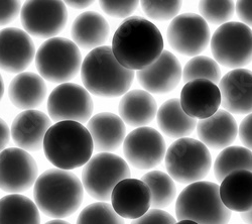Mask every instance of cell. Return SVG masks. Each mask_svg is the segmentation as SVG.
Segmentation results:
<instances>
[{"label":"cell","mask_w":252,"mask_h":224,"mask_svg":"<svg viewBox=\"0 0 252 224\" xmlns=\"http://www.w3.org/2000/svg\"><path fill=\"white\" fill-rule=\"evenodd\" d=\"M20 22L29 34L53 38L67 25L66 4L63 1H26L20 11Z\"/></svg>","instance_id":"cell-11"},{"label":"cell","mask_w":252,"mask_h":224,"mask_svg":"<svg viewBox=\"0 0 252 224\" xmlns=\"http://www.w3.org/2000/svg\"><path fill=\"white\" fill-rule=\"evenodd\" d=\"M45 224H70L69 222L65 221V220H62V219H54V220H51V221H48L47 223Z\"/></svg>","instance_id":"cell-44"},{"label":"cell","mask_w":252,"mask_h":224,"mask_svg":"<svg viewBox=\"0 0 252 224\" xmlns=\"http://www.w3.org/2000/svg\"><path fill=\"white\" fill-rule=\"evenodd\" d=\"M222 106L229 113H252V71L235 69L228 72L219 83Z\"/></svg>","instance_id":"cell-19"},{"label":"cell","mask_w":252,"mask_h":224,"mask_svg":"<svg viewBox=\"0 0 252 224\" xmlns=\"http://www.w3.org/2000/svg\"><path fill=\"white\" fill-rule=\"evenodd\" d=\"M180 101L185 113L195 119L211 117L222 104L219 87L208 80H195L186 83Z\"/></svg>","instance_id":"cell-18"},{"label":"cell","mask_w":252,"mask_h":224,"mask_svg":"<svg viewBox=\"0 0 252 224\" xmlns=\"http://www.w3.org/2000/svg\"><path fill=\"white\" fill-rule=\"evenodd\" d=\"M130 177L125 160L111 153H99L92 157L82 172V184L94 199L107 201L115 186Z\"/></svg>","instance_id":"cell-8"},{"label":"cell","mask_w":252,"mask_h":224,"mask_svg":"<svg viewBox=\"0 0 252 224\" xmlns=\"http://www.w3.org/2000/svg\"><path fill=\"white\" fill-rule=\"evenodd\" d=\"M87 129L97 152H113L123 144L126 137L123 120L120 116L110 112H101L91 117L87 124Z\"/></svg>","instance_id":"cell-22"},{"label":"cell","mask_w":252,"mask_h":224,"mask_svg":"<svg viewBox=\"0 0 252 224\" xmlns=\"http://www.w3.org/2000/svg\"><path fill=\"white\" fill-rule=\"evenodd\" d=\"M66 4L72 8L84 9L91 6L93 4V1L92 0H69V1L66 2Z\"/></svg>","instance_id":"cell-41"},{"label":"cell","mask_w":252,"mask_h":224,"mask_svg":"<svg viewBox=\"0 0 252 224\" xmlns=\"http://www.w3.org/2000/svg\"><path fill=\"white\" fill-rule=\"evenodd\" d=\"M152 193V207L160 209L170 206L177 195V188L170 175L160 171H152L142 176Z\"/></svg>","instance_id":"cell-30"},{"label":"cell","mask_w":252,"mask_h":224,"mask_svg":"<svg viewBox=\"0 0 252 224\" xmlns=\"http://www.w3.org/2000/svg\"><path fill=\"white\" fill-rule=\"evenodd\" d=\"M125 160L139 170H151L165 158L166 146L162 135L152 128H138L126 135L123 142Z\"/></svg>","instance_id":"cell-14"},{"label":"cell","mask_w":252,"mask_h":224,"mask_svg":"<svg viewBox=\"0 0 252 224\" xmlns=\"http://www.w3.org/2000/svg\"><path fill=\"white\" fill-rule=\"evenodd\" d=\"M236 11L242 24L252 27V1H238L236 3Z\"/></svg>","instance_id":"cell-39"},{"label":"cell","mask_w":252,"mask_h":224,"mask_svg":"<svg viewBox=\"0 0 252 224\" xmlns=\"http://www.w3.org/2000/svg\"><path fill=\"white\" fill-rule=\"evenodd\" d=\"M176 215L180 220L198 224H228L231 211L223 204L220 187L212 182L200 181L188 185L176 202Z\"/></svg>","instance_id":"cell-5"},{"label":"cell","mask_w":252,"mask_h":224,"mask_svg":"<svg viewBox=\"0 0 252 224\" xmlns=\"http://www.w3.org/2000/svg\"><path fill=\"white\" fill-rule=\"evenodd\" d=\"M136 77L145 91L165 94L179 85L183 79V70L177 57L169 51H163L155 63L137 71Z\"/></svg>","instance_id":"cell-16"},{"label":"cell","mask_w":252,"mask_h":224,"mask_svg":"<svg viewBox=\"0 0 252 224\" xmlns=\"http://www.w3.org/2000/svg\"><path fill=\"white\" fill-rule=\"evenodd\" d=\"M199 11L207 23L225 25L235 12L234 1H200Z\"/></svg>","instance_id":"cell-33"},{"label":"cell","mask_w":252,"mask_h":224,"mask_svg":"<svg viewBox=\"0 0 252 224\" xmlns=\"http://www.w3.org/2000/svg\"><path fill=\"white\" fill-rule=\"evenodd\" d=\"M34 57V44L28 32L16 28L0 31V69L12 74L24 73Z\"/></svg>","instance_id":"cell-15"},{"label":"cell","mask_w":252,"mask_h":224,"mask_svg":"<svg viewBox=\"0 0 252 224\" xmlns=\"http://www.w3.org/2000/svg\"><path fill=\"white\" fill-rule=\"evenodd\" d=\"M166 37L174 51L184 56L197 57L204 52L211 39L206 20L196 13H184L175 17L167 28Z\"/></svg>","instance_id":"cell-12"},{"label":"cell","mask_w":252,"mask_h":224,"mask_svg":"<svg viewBox=\"0 0 252 224\" xmlns=\"http://www.w3.org/2000/svg\"><path fill=\"white\" fill-rule=\"evenodd\" d=\"M157 119L161 132L178 139L190 135L197 126L196 119L185 113L178 98L165 101L158 110Z\"/></svg>","instance_id":"cell-27"},{"label":"cell","mask_w":252,"mask_h":224,"mask_svg":"<svg viewBox=\"0 0 252 224\" xmlns=\"http://www.w3.org/2000/svg\"><path fill=\"white\" fill-rule=\"evenodd\" d=\"M138 1H100L102 10L109 16L116 18L130 17V15L136 10Z\"/></svg>","instance_id":"cell-35"},{"label":"cell","mask_w":252,"mask_h":224,"mask_svg":"<svg viewBox=\"0 0 252 224\" xmlns=\"http://www.w3.org/2000/svg\"><path fill=\"white\" fill-rule=\"evenodd\" d=\"M241 219L246 223V224H252V209L241 213Z\"/></svg>","instance_id":"cell-42"},{"label":"cell","mask_w":252,"mask_h":224,"mask_svg":"<svg viewBox=\"0 0 252 224\" xmlns=\"http://www.w3.org/2000/svg\"><path fill=\"white\" fill-rule=\"evenodd\" d=\"M47 85L44 79L32 72H24L15 76L9 84L8 96L18 109L33 110L47 97Z\"/></svg>","instance_id":"cell-24"},{"label":"cell","mask_w":252,"mask_h":224,"mask_svg":"<svg viewBox=\"0 0 252 224\" xmlns=\"http://www.w3.org/2000/svg\"><path fill=\"white\" fill-rule=\"evenodd\" d=\"M3 94H4V83H3V79L1 75H0V100L2 99Z\"/></svg>","instance_id":"cell-43"},{"label":"cell","mask_w":252,"mask_h":224,"mask_svg":"<svg viewBox=\"0 0 252 224\" xmlns=\"http://www.w3.org/2000/svg\"><path fill=\"white\" fill-rule=\"evenodd\" d=\"M183 80L185 83L195 80H208L218 84L221 81V70L214 59L197 56L186 64L183 70Z\"/></svg>","instance_id":"cell-31"},{"label":"cell","mask_w":252,"mask_h":224,"mask_svg":"<svg viewBox=\"0 0 252 224\" xmlns=\"http://www.w3.org/2000/svg\"><path fill=\"white\" fill-rule=\"evenodd\" d=\"M77 224H125L107 202H96L84 208L78 219Z\"/></svg>","instance_id":"cell-32"},{"label":"cell","mask_w":252,"mask_h":224,"mask_svg":"<svg viewBox=\"0 0 252 224\" xmlns=\"http://www.w3.org/2000/svg\"><path fill=\"white\" fill-rule=\"evenodd\" d=\"M165 168L171 178L182 184L202 181L210 172L211 155L202 141L183 137L176 140L165 154Z\"/></svg>","instance_id":"cell-7"},{"label":"cell","mask_w":252,"mask_h":224,"mask_svg":"<svg viewBox=\"0 0 252 224\" xmlns=\"http://www.w3.org/2000/svg\"><path fill=\"white\" fill-rule=\"evenodd\" d=\"M38 168L34 159L19 148L0 153V189L19 194L31 189L37 180Z\"/></svg>","instance_id":"cell-13"},{"label":"cell","mask_w":252,"mask_h":224,"mask_svg":"<svg viewBox=\"0 0 252 224\" xmlns=\"http://www.w3.org/2000/svg\"><path fill=\"white\" fill-rule=\"evenodd\" d=\"M33 197L38 210L47 216L61 219L71 216L80 208L84 187L75 174L51 169L37 178Z\"/></svg>","instance_id":"cell-2"},{"label":"cell","mask_w":252,"mask_h":224,"mask_svg":"<svg viewBox=\"0 0 252 224\" xmlns=\"http://www.w3.org/2000/svg\"><path fill=\"white\" fill-rule=\"evenodd\" d=\"M176 219L161 209H151L131 224H175Z\"/></svg>","instance_id":"cell-36"},{"label":"cell","mask_w":252,"mask_h":224,"mask_svg":"<svg viewBox=\"0 0 252 224\" xmlns=\"http://www.w3.org/2000/svg\"><path fill=\"white\" fill-rule=\"evenodd\" d=\"M238 135L244 148L252 152V113L248 114L238 128Z\"/></svg>","instance_id":"cell-38"},{"label":"cell","mask_w":252,"mask_h":224,"mask_svg":"<svg viewBox=\"0 0 252 224\" xmlns=\"http://www.w3.org/2000/svg\"><path fill=\"white\" fill-rule=\"evenodd\" d=\"M220 197L230 210L247 212L252 209V172L238 170L229 174L220 185Z\"/></svg>","instance_id":"cell-26"},{"label":"cell","mask_w":252,"mask_h":224,"mask_svg":"<svg viewBox=\"0 0 252 224\" xmlns=\"http://www.w3.org/2000/svg\"><path fill=\"white\" fill-rule=\"evenodd\" d=\"M110 34V27L101 14L85 11L76 17L71 29L73 42L83 50L103 47Z\"/></svg>","instance_id":"cell-23"},{"label":"cell","mask_w":252,"mask_h":224,"mask_svg":"<svg viewBox=\"0 0 252 224\" xmlns=\"http://www.w3.org/2000/svg\"><path fill=\"white\" fill-rule=\"evenodd\" d=\"M43 148L52 165L69 171L87 164L94 144L89 130L83 125L76 121H60L48 130Z\"/></svg>","instance_id":"cell-4"},{"label":"cell","mask_w":252,"mask_h":224,"mask_svg":"<svg viewBox=\"0 0 252 224\" xmlns=\"http://www.w3.org/2000/svg\"><path fill=\"white\" fill-rule=\"evenodd\" d=\"M10 138V129L6 122L0 118V153L3 152L8 145Z\"/></svg>","instance_id":"cell-40"},{"label":"cell","mask_w":252,"mask_h":224,"mask_svg":"<svg viewBox=\"0 0 252 224\" xmlns=\"http://www.w3.org/2000/svg\"><path fill=\"white\" fill-rule=\"evenodd\" d=\"M94 109L90 93L75 83H64L56 87L48 98V112L54 121H76L88 124Z\"/></svg>","instance_id":"cell-10"},{"label":"cell","mask_w":252,"mask_h":224,"mask_svg":"<svg viewBox=\"0 0 252 224\" xmlns=\"http://www.w3.org/2000/svg\"><path fill=\"white\" fill-rule=\"evenodd\" d=\"M22 7L19 1H0V27L13 22L22 11Z\"/></svg>","instance_id":"cell-37"},{"label":"cell","mask_w":252,"mask_h":224,"mask_svg":"<svg viewBox=\"0 0 252 224\" xmlns=\"http://www.w3.org/2000/svg\"><path fill=\"white\" fill-rule=\"evenodd\" d=\"M238 170L252 172V152L244 147H228L217 157L214 162V174L222 182L229 174Z\"/></svg>","instance_id":"cell-29"},{"label":"cell","mask_w":252,"mask_h":224,"mask_svg":"<svg viewBox=\"0 0 252 224\" xmlns=\"http://www.w3.org/2000/svg\"><path fill=\"white\" fill-rule=\"evenodd\" d=\"M39 76L51 83L64 84L78 75L82 67L79 47L65 37H53L41 45L35 54Z\"/></svg>","instance_id":"cell-6"},{"label":"cell","mask_w":252,"mask_h":224,"mask_svg":"<svg viewBox=\"0 0 252 224\" xmlns=\"http://www.w3.org/2000/svg\"><path fill=\"white\" fill-rule=\"evenodd\" d=\"M0 224H40L35 203L20 194H9L0 199Z\"/></svg>","instance_id":"cell-28"},{"label":"cell","mask_w":252,"mask_h":224,"mask_svg":"<svg viewBox=\"0 0 252 224\" xmlns=\"http://www.w3.org/2000/svg\"><path fill=\"white\" fill-rule=\"evenodd\" d=\"M175 224H198V223L195 221H192V220H180L179 222H176Z\"/></svg>","instance_id":"cell-45"},{"label":"cell","mask_w":252,"mask_h":224,"mask_svg":"<svg viewBox=\"0 0 252 224\" xmlns=\"http://www.w3.org/2000/svg\"><path fill=\"white\" fill-rule=\"evenodd\" d=\"M163 47L161 32L153 23L140 16H130L116 30L111 49L121 66L140 71L156 62Z\"/></svg>","instance_id":"cell-1"},{"label":"cell","mask_w":252,"mask_h":224,"mask_svg":"<svg viewBox=\"0 0 252 224\" xmlns=\"http://www.w3.org/2000/svg\"><path fill=\"white\" fill-rule=\"evenodd\" d=\"M110 199L114 211L126 219H138L152 206L151 190L138 179L128 178L119 182Z\"/></svg>","instance_id":"cell-17"},{"label":"cell","mask_w":252,"mask_h":224,"mask_svg":"<svg viewBox=\"0 0 252 224\" xmlns=\"http://www.w3.org/2000/svg\"><path fill=\"white\" fill-rule=\"evenodd\" d=\"M143 12L148 17L163 22V20H171L178 16L181 8V1H144L140 2Z\"/></svg>","instance_id":"cell-34"},{"label":"cell","mask_w":252,"mask_h":224,"mask_svg":"<svg viewBox=\"0 0 252 224\" xmlns=\"http://www.w3.org/2000/svg\"><path fill=\"white\" fill-rule=\"evenodd\" d=\"M134 76V71L118 63L109 46L92 50L84 59L81 67V78L85 89L93 95L105 98L120 97L127 93Z\"/></svg>","instance_id":"cell-3"},{"label":"cell","mask_w":252,"mask_h":224,"mask_svg":"<svg viewBox=\"0 0 252 224\" xmlns=\"http://www.w3.org/2000/svg\"><path fill=\"white\" fill-rule=\"evenodd\" d=\"M197 133L203 144L210 149L228 148L238 135L237 122L226 110H218L211 117L201 119L197 124Z\"/></svg>","instance_id":"cell-21"},{"label":"cell","mask_w":252,"mask_h":224,"mask_svg":"<svg viewBox=\"0 0 252 224\" xmlns=\"http://www.w3.org/2000/svg\"><path fill=\"white\" fill-rule=\"evenodd\" d=\"M214 60L230 69H242L252 62V31L242 23L220 26L211 38Z\"/></svg>","instance_id":"cell-9"},{"label":"cell","mask_w":252,"mask_h":224,"mask_svg":"<svg viewBox=\"0 0 252 224\" xmlns=\"http://www.w3.org/2000/svg\"><path fill=\"white\" fill-rule=\"evenodd\" d=\"M52 119L38 110H25L13 120L10 134L14 144L24 151L37 152L44 147L45 136Z\"/></svg>","instance_id":"cell-20"},{"label":"cell","mask_w":252,"mask_h":224,"mask_svg":"<svg viewBox=\"0 0 252 224\" xmlns=\"http://www.w3.org/2000/svg\"><path fill=\"white\" fill-rule=\"evenodd\" d=\"M118 111L124 124L133 128H144L158 114V104L151 93L135 89L122 96Z\"/></svg>","instance_id":"cell-25"}]
</instances>
